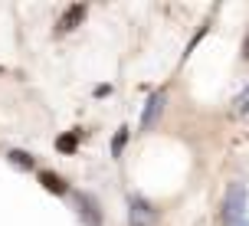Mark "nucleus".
<instances>
[{
	"label": "nucleus",
	"mask_w": 249,
	"mask_h": 226,
	"mask_svg": "<svg viewBox=\"0 0 249 226\" xmlns=\"http://www.w3.org/2000/svg\"><path fill=\"white\" fill-rule=\"evenodd\" d=\"M86 13H89L86 3H72L69 10L62 13V20H59V33H69V30H75V26L86 20Z\"/></svg>",
	"instance_id": "nucleus-5"
},
{
	"label": "nucleus",
	"mask_w": 249,
	"mask_h": 226,
	"mask_svg": "<svg viewBox=\"0 0 249 226\" xmlns=\"http://www.w3.org/2000/svg\"><path fill=\"white\" fill-rule=\"evenodd\" d=\"M124 144H128V128H122V131H118V135L112 138V157H122Z\"/></svg>",
	"instance_id": "nucleus-8"
},
{
	"label": "nucleus",
	"mask_w": 249,
	"mask_h": 226,
	"mask_svg": "<svg viewBox=\"0 0 249 226\" xmlns=\"http://www.w3.org/2000/svg\"><path fill=\"white\" fill-rule=\"evenodd\" d=\"M39 184L50 190V193H56V197H62V193H69V187H66V180H62L59 174H53V171H39Z\"/></svg>",
	"instance_id": "nucleus-6"
},
{
	"label": "nucleus",
	"mask_w": 249,
	"mask_h": 226,
	"mask_svg": "<svg viewBox=\"0 0 249 226\" xmlns=\"http://www.w3.org/2000/svg\"><path fill=\"white\" fill-rule=\"evenodd\" d=\"M243 56H249V36H246V46H243Z\"/></svg>",
	"instance_id": "nucleus-12"
},
{
	"label": "nucleus",
	"mask_w": 249,
	"mask_h": 226,
	"mask_svg": "<svg viewBox=\"0 0 249 226\" xmlns=\"http://www.w3.org/2000/svg\"><path fill=\"white\" fill-rule=\"evenodd\" d=\"M75 144H79L75 135H62V138H56V151H59V154H72Z\"/></svg>",
	"instance_id": "nucleus-7"
},
{
	"label": "nucleus",
	"mask_w": 249,
	"mask_h": 226,
	"mask_svg": "<svg viewBox=\"0 0 249 226\" xmlns=\"http://www.w3.org/2000/svg\"><path fill=\"white\" fill-rule=\"evenodd\" d=\"M223 223H226V226H249L246 220H223Z\"/></svg>",
	"instance_id": "nucleus-11"
},
{
	"label": "nucleus",
	"mask_w": 249,
	"mask_h": 226,
	"mask_svg": "<svg viewBox=\"0 0 249 226\" xmlns=\"http://www.w3.org/2000/svg\"><path fill=\"white\" fill-rule=\"evenodd\" d=\"M246 216V184H230L223 200V220H243Z\"/></svg>",
	"instance_id": "nucleus-1"
},
{
	"label": "nucleus",
	"mask_w": 249,
	"mask_h": 226,
	"mask_svg": "<svg viewBox=\"0 0 249 226\" xmlns=\"http://www.w3.org/2000/svg\"><path fill=\"white\" fill-rule=\"evenodd\" d=\"M233 112H236V115H249V88L236 99V108H233Z\"/></svg>",
	"instance_id": "nucleus-10"
},
{
	"label": "nucleus",
	"mask_w": 249,
	"mask_h": 226,
	"mask_svg": "<svg viewBox=\"0 0 249 226\" xmlns=\"http://www.w3.org/2000/svg\"><path fill=\"white\" fill-rule=\"evenodd\" d=\"M128 226H154V210L144 197L131 193L128 197Z\"/></svg>",
	"instance_id": "nucleus-2"
},
{
	"label": "nucleus",
	"mask_w": 249,
	"mask_h": 226,
	"mask_svg": "<svg viewBox=\"0 0 249 226\" xmlns=\"http://www.w3.org/2000/svg\"><path fill=\"white\" fill-rule=\"evenodd\" d=\"M164 105H167V92H164V88H158V92L148 99L144 112H141V131H151V128L158 125V118H161Z\"/></svg>",
	"instance_id": "nucleus-3"
},
{
	"label": "nucleus",
	"mask_w": 249,
	"mask_h": 226,
	"mask_svg": "<svg viewBox=\"0 0 249 226\" xmlns=\"http://www.w3.org/2000/svg\"><path fill=\"white\" fill-rule=\"evenodd\" d=\"M10 161L17 164V167H23V171H30V167H33V157H30L26 151H10Z\"/></svg>",
	"instance_id": "nucleus-9"
},
{
	"label": "nucleus",
	"mask_w": 249,
	"mask_h": 226,
	"mask_svg": "<svg viewBox=\"0 0 249 226\" xmlns=\"http://www.w3.org/2000/svg\"><path fill=\"white\" fill-rule=\"evenodd\" d=\"M75 203H79V216H82V223H86V226H102V210H99V203L92 200L89 193H75Z\"/></svg>",
	"instance_id": "nucleus-4"
}]
</instances>
